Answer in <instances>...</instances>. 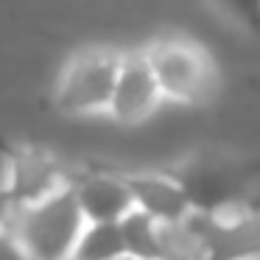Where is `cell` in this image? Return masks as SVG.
Masks as SVG:
<instances>
[{
	"mask_svg": "<svg viewBox=\"0 0 260 260\" xmlns=\"http://www.w3.org/2000/svg\"><path fill=\"white\" fill-rule=\"evenodd\" d=\"M165 104L204 107L218 92V68L202 42L190 37H154L143 42Z\"/></svg>",
	"mask_w": 260,
	"mask_h": 260,
	"instance_id": "6da1fadb",
	"label": "cell"
},
{
	"mask_svg": "<svg viewBox=\"0 0 260 260\" xmlns=\"http://www.w3.org/2000/svg\"><path fill=\"white\" fill-rule=\"evenodd\" d=\"M123 48L87 45L64 59L53 84V101L70 118H98L109 115L120 73Z\"/></svg>",
	"mask_w": 260,
	"mask_h": 260,
	"instance_id": "7a4b0ae2",
	"label": "cell"
},
{
	"mask_svg": "<svg viewBox=\"0 0 260 260\" xmlns=\"http://www.w3.org/2000/svg\"><path fill=\"white\" fill-rule=\"evenodd\" d=\"M12 232L23 241L31 260H70L87 218L76 202L73 187H62L42 202L14 210Z\"/></svg>",
	"mask_w": 260,
	"mask_h": 260,
	"instance_id": "3957f363",
	"label": "cell"
},
{
	"mask_svg": "<svg viewBox=\"0 0 260 260\" xmlns=\"http://www.w3.org/2000/svg\"><path fill=\"white\" fill-rule=\"evenodd\" d=\"M162 107L168 104H165L154 68L146 56V48H123L118 84H115L107 118L118 126H146L162 112Z\"/></svg>",
	"mask_w": 260,
	"mask_h": 260,
	"instance_id": "277c9868",
	"label": "cell"
},
{
	"mask_svg": "<svg viewBox=\"0 0 260 260\" xmlns=\"http://www.w3.org/2000/svg\"><path fill=\"white\" fill-rule=\"evenodd\" d=\"M73 174L64 171V165L45 148H20L9 157L3 171V187L9 190L17 207L42 202L56 190L68 187Z\"/></svg>",
	"mask_w": 260,
	"mask_h": 260,
	"instance_id": "5b68a950",
	"label": "cell"
},
{
	"mask_svg": "<svg viewBox=\"0 0 260 260\" xmlns=\"http://www.w3.org/2000/svg\"><path fill=\"white\" fill-rule=\"evenodd\" d=\"M87 224H120L135 210L126 171H81L70 182Z\"/></svg>",
	"mask_w": 260,
	"mask_h": 260,
	"instance_id": "8992f818",
	"label": "cell"
},
{
	"mask_svg": "<svg viewBox=\"0 0 260 260\" xmlns=\"http://www.w3.org/2000/svg\"><path fill=\"white\" fill-rule=\"evenodd\" d=\"M126 179H129L132 196H135V210L151 215L159 224L182 221L196 213L185 182L174 171L137 168V171H126Z\"/></svg>",
	"mask_w": 260,
	"mask_h": 260,
	"instance_id": "52a82bcc",
	"label": "cell"
},
{
	"mask_svg": "<svg viewBox=\"0 0 260 260\" xmlns=\"http://www.w3.org/2000/svg\"><path fill=\"white\" fill-rule=\"evenodd\" d=\"M120 238H123V252L137 260H159V243H162V224L151 215L132 210L120 221Z\"/></svg>",
	"mask_w": 260,
	"mask_h": 260,
	"instance_id": "ba28073f",
	"label": "cell"
},
{
	"mask_svg": "<svg viewBox=\"0 0 260 260\" xmlns=\"http://www.w3.org/2000/svg\"><path fill=\"white\" fill-rule=\"evenodd\" d=\"M123 254V238L118 224H87L70 260H118Z\"/></svg>",
	"mask_w": 260,
	"mask_h": 260,
	"instance_id": "9c48e42d",
	"label": "cell"
},
{
	"mask_svg": "<svg viewBox=\"0 0 260 260\" xmlns=\"http://www.w3.org/2000/svg\"><path fill=\"white\" fill-rule=\"evenodd\" d=\"M0 260H31V254L25 252L23 241L12 232V226L0 230Z\"/></svg>",
	"mask_w": 260,
	"mask_h": 260,
	"instance_id": "30bf717a",
	"label": "cell"
},
{
	"mask_svg": "<svg viewBox=\"0 0 260 260\" xmlns=\"http://www.w3.org/2000/svg\"><path fill=\"white\" fill-rule=\"evenodd\" d=\"M14 210H17V204L12 202V196H9V190H6V187L0 185V230H6V226L12 224Z\"/></svg>",
	"mask_w": 260,
	"mask_h": 260,
	"instance_id": "8fae6325",
	"label": "cell"
},
{
	"mask_svg": "<svg viewBox=\"0 0 260 260\" xmlns=\"http://www.w3.org/2000/svg\"><path fill=\"white\" fill-rule=\"evenodd\" d=\"M118 260H137V257H129V254H123V257H118Z\"/></svg>",
	"mask_w": 260,
	"mask_h": 260,
	"instance_id": "7c38bea8",
	"label": "cell"
}]
</instances>
